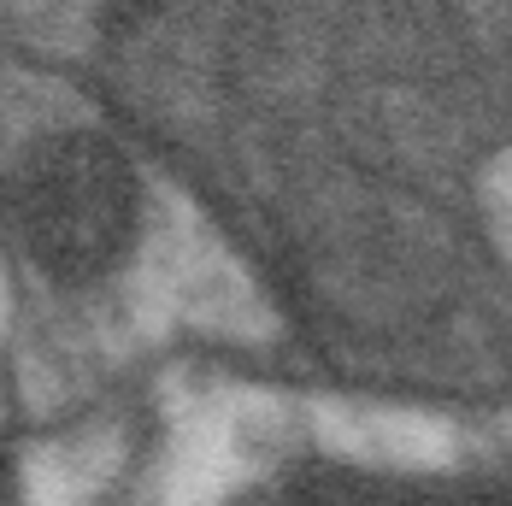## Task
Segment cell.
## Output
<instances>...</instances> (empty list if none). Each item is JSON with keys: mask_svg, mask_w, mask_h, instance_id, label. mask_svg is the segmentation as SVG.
<instances>
[{"mask_svg": "<svg viewBox=\"0 0 512 506\" xmlns=\"http://www.w3.org/2000/svg\"><path fill=\"white\" fill-rule=\"evenodd\" d=\"M142 224V189L130 159L101 136H59L18 171V230L24 248L59 283L106 277Z\"/></svg>", "mask_w": 512, "mask_h": 506, "instance_id": "6da1fadb", "label": "cell"}, {"mask_svg": "<svg viewBox=\"0 0 512 506\" xmlns=\"http://www.w3.org/2000/svg\"><path fill=\"white\" fill-rule=\"evenodd\" d=\"M224 506H501L483 477L389 471V465H301L277 471Z\"/></svg>", "mask_w": 512, "mask_h": 506, "instance_id": "7a4b0ae2", "label": "cell"}]
</instances>
